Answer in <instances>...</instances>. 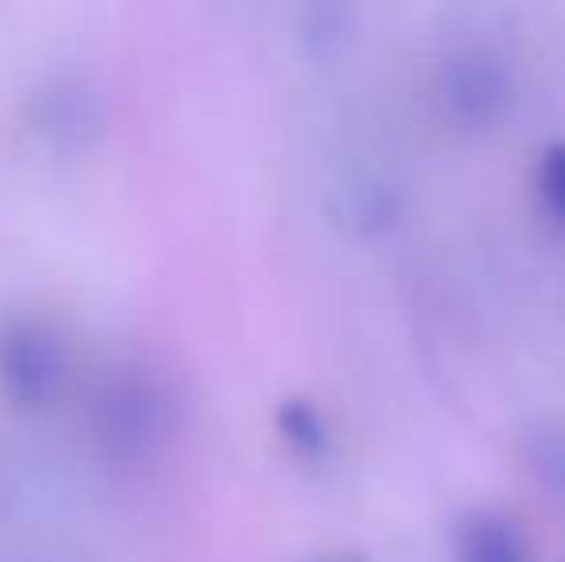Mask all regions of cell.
<instances>
[{
  "mask_svg": "<svg viewBox=\"0 0 565 562\" xmlns=\"http://www.w3.org/2000/svg\"><path fill=\"white\" fill-rule=\"evenodd\" d=\"M439 97L454 124L466 131H489L512 113V70L489 46H461L439 70Z\"/></svg>",
  "mask_w": 565,
  "mask_h": 562,
  "instance_id": "6da1fadb",
  "label": "cell"
},
{
  "mask_svg": "<svg viewBox=\"0 0 565 562\" xmlns=\"http://www.w3.org/2000/svg\"><path fill=\"white\" fill-rule=\"evenodd\" d=\"M335 562H347V559H335Z\"/></svg>",
  "mask_w": 565,
  "mask_h": 562,
  "instance_id": "8992f818",
  "label": "cell"
},
{
  "mask_svg": "<svg viewBox=\"0 0 565 562\" xmlns=\"http://www.w3.org/2000/svg\"><path fill=\"white\" fill-rule=\"evenodd\" d=\"M531 189H535L539 212L551 220L554 227L565 232V142L554 139L535 155L531 166Z\"/></svg>",
  "mask_w": 565,
  "mask_h": 562,
  "instance_id": "3957f363",
  "label": "cell"
},
{
  "mask_svg": "<svg viewBox=\"0 0 565 562\" xmlns=\"http://www.w3.org/2000/svg\"><path fill=\"white\" fill-rule=\"evenodd\" d=\"M454 562H531V548L504 512L473 509L454 524Z\"/></svg>",
  "mask_w": 565,
  "mask_h": 562,
  "instance_id": "7a4b0ae2",
  "label": "cell"
},
{
  "mask_svg": "<svg viewBox=\"0 0 565 562\" xmlns=\"http://www.w3.org/2000/svg\"><path fill=\"white\" fill-rule=\"evenodd\" d=\"M289 424H285V432H289V439L297 443V447H305L308 455H320L323 447H328V427H323L320 413L308 405H292L289 413Z\"/></svg>",
  "mask_w": 565,
  "mask_h": 562,
  "instance_id": "277c9868",
  "label": "cell"
},
{
  "mask_svg": "<svg viewBox=\"0 0 565 562\" xmlns=\"http://www.w3.org/2000/svg\"><path fill=\"white\" fill-rule=\"evenodd\" d=\"M539 470L546 474L551 486H558L565 494V432H554L543 439V447H539Z\"/></svg>",
  "mask_w": 565,
  "mask_h": 562,
  "instance_id": "5b68a950",
  "label": "cell"
}]
</instances>
